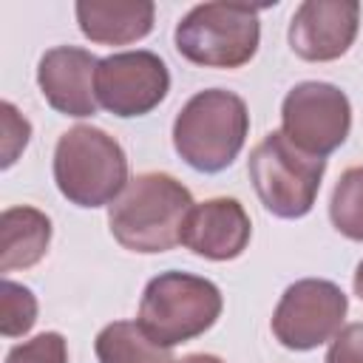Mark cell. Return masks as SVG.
I'll return each mask as SVG.
<instances>
[{"mask_svg": "<svg viewBox=\"0 0 363 363\" xmlns=\"http://www.w3.org/2000/svg\"><path fill=\"white\" fill-rule=\"evenodd\" d=\"M190 210L193 196L176 176L139 173L108 207V227L130 252H167L182 244V227Z\"/></svg>", "mask_w": 363, "mask_h": 363, "instance_id": "cell-1", "label": "cell"}, {"mask_svg": "<svg viewBox=\"0 0 363 363\" xmlns=\"http://www.w3.org/2000/svg\"><path fill=\"white\" fill-rule=\"evenodd\" d=\"M250 133L247 102L224 88L193 94L173 119V147L199 173L227 170Z\"/></svg>", "mask_w": 363, "mask_h": 363, "instance_id": "cell-2", "label": "cell"}, {"mask_svg": "<svg viewBox=\"0 0 363 363\" xmlns=\"http://www.w3.org/2000/svg\"><path fill=\"white\" fill-rule=\"evenodd\" d=\"M57 190L77 207H105L128 184V156L122 145L94 125H77L54 147Z\"/></svg>", "mask_w": 363, "mask_h": 363, "instance_id": "cell-3", "label": "cell"}, {"mask_svg": "<svg viewBox=\"0 0 363 363\" xmlns=\"http://www.w3.org/2000/svg\"><path fill=\"white\" fill-rule=\"evenodd\" d=\"M221 289L193 272L167 269L147 281L139 303V326L164 349L204 335L221 315Z\"/></svg>", "mask_w": 363, "mask_h": 363, "instance_id": "cell-4", "label": "cell"}, {"mask_svg": "<svg viewBox=\"0 0 363 363\" xmlns=\"http://www.w3.org/2000/svg\"><path fill=\"white\" fill-rule=\"evenodd\" d=\"M258 11L247 3H199L176 23V51L201 68H241L261 43Z\"/></svg>", "mask_w": 363, "mask_h": 363, "instance_id": "cell-5", "label": "cell"}, {"mask_svg": "<svg viewBox=\"0 0 363 363\" xmlns=\"http://www.w3.org/2000/svg\"><path fill=\"white\" fill-rule=\"evenodd\" d=\"M247 173L264 210L278 218H303L320 193L326 159L301 150L281 130H272L250 150Z\"/></svg>", "mask_w": 363, "mask_h": 363, "instance_id": "cell-6", "label": "cell"}, {"mask_svg": "<svg viewBox=\"0 0 363 363\" xmlns=\"http://www.w3.org/2000/svg\"><path fill=\"white\" fill-rule=\"evenodd\" d=\"M352 130L349 96L320 79L298 82L281 102V133L301 150L326 159L335 153Z\"/></svg>", "mask_w": 363, "mask_h": 363, "instance_id": "cell-7", "label": "cell"}, {"mask_svg": "<svg viewBox=\"0 0 363 363\" xmlns=\"http://www.w3.org/2000/svg\"><path fill=\"white\" fill-rule=\"evenodd\" d=\"M349 312L346 292L326 278H301L289 284L272 312V335L292 352H309L332 340Z\"/></svg>", "mask_w": 363, "mask_h": 363, "instance_id": "cell-8", "label": "cell"}, {"mask_svg": "<svg viewBox=\"0 0 363 363\" xmlns=\"http://www.w3.org/2000/svg\"><path fill=\"white\" fill-rule=\"evenodd\" d=\"M170 91V71L153 51L108 54L96 65V102L119 119L150 113Z\"/></svg>", "mask_w": 363, "mask_h": 363, "instance_id": "cell-9", "label": "cell"}, {"mask_svg": "<svg viewBox=\"0 0 363 363\" xmlns=\"http://www.w3.org/2000/svg\"><path fill=\"white\" fill-rule=\"evenodd\" d=\"M360 26L354 0H303L289 20V48L306 62H332L343 57Z\"/></svg>", "mask_w": 363, "mask_h": 363, "instance_id": "cell-10", "label": "cell"}, {"mask_svg": "<svg viewBox=\"0 0 363 363\" xmlns=\"http://www.w3.org/2000/svg\"><path fill=\"white\" fill-rule=\"evenodd\" d=\"M96 65L99 60L79 45H57L40 57L37 85L45 102L65 116L82 119L96 113Z\"/></svg>", "mask_w": 363, "mask_h": 363, "instance_id": "cell-11", "label": "cell"}, {"mask_svg": "<svg viewBox=\"0 0 363 363\" xmlns=\"http://www.w3.org/2000/svg\"><path fill=\"white\" fill-rule=\"evenodd\" d=\"M252 235V221L238 199H207L193 204L184 227L182 244L207 261H233L238 258Z\"/></svg>", "mask_w": 363, "mask_h": 363, "instance_id": "cell-12", "label": "cell"}, {"mask_svg": "<svg viewBox=\"0 0 363 363\" xmlns=\"http://www.w3.org/2000/svg\"><path fill=\"white\" fill-rule=\"evenodd\" d=\"M79 31L99 45H128L153 31L150 0H79L74 6Z\"/></svg>", "mask_w": 363, "mask_h": 363, "instance_id": "cell-13", "label": "cell"}, {"mask_svg": "<svg viewBox=\"0 0 363 363\" xmlns=\"http://www.w3.org/2000/svg\"><path fill=\"white\" fill-rule=\"evenodd\" d=\"M51 244V218L37 207H9L0 216V272L28 269Z\"/></svg>", "mask_w": 363, "mask_h": 363, "instance_id": "cell-14", "label": "cell"}, {"mask_svg": "<svg viewBox=\"0 0 363 363\" xmlns=\"http://www.w3.org/2000/svg\"><path fill=\"white\" fill-rule=\"evenodd\" d=\"M99 363H170V349L150 340L139 320H113L99 329L94 343Z\"/></svg>", "mask_w": 363, "mask_h": 363, "instance_id": "cell-15", "label": "cell"}, {"mask_svg": "<svg viewBox=\"0 0 363 363\" xmlns=\"http://www.w3.org/2000/svg\"><path fill=\"white\" fill-rule=\"evenodd\" d=\"M329 221L349 241H363V164L340 173L329 199Z\"/></svg>", "mask_w": 363, "mask_h": 363, "instance_id": "cell-16", "label": "cell"}, {"mask_svg": "<svg viewBox=\"0 0 363 363\" xmlns=\"http://www.w3.org/2000/svg\"><path fill=\"white\" fill-rule=\"evenodd\" d=\"M37 323V298L28 286L3 278L0 284V332L6 337H23Z\"/></svg>", "mask_w": 363, "mask_h": 363, "instance_id": "cell-17", "label": "cell"}, {"mask_svg": "<svg viewBox=\"0 0 363 363\" xmlns=\"http://www.w3.org/2000/svg\"><path fill=\"white\" fill-rule=\"evenodd\" d=\"M6 363H68V343L60 332H43L11 346Z\"/></svg>", "mask_w": 363, "mask_h": 363, "instance_id": "cell-18", "label": "cell"}, {"mask_svg": "<svg viewBox=\"0 0 363 363\" xmlns=\"http://www.w3.org/2000/svg\"><path fill=\"white\" fill-rule=\"evenodd\" d=\"M0 119H3V139H0L3 159H0V167L9 170L17 162V156L26 150V145L31 139V125H28V119L11 102L0 105Z\"/></svg>", "mask_w": 363, "mask_h": 363, "instance_id": "cell-19", "label": "cell"}, {"mask_svg": "<svg viewBox=\"0 0 363 363\" xmlns=\"http://www.w3.org/2000/svg\"><path fill=\"white\" fill-rule=\"evenodd\" d=\"M326 363H363V323H349L332 337Z\"/></svg>", "mask_w": 363, "mask_h": 363, "instance_id": "cell-20", "label": "cell"}, {"mask_svg": "<svg viewBox=\"0 0 363 363\" xmlns=\"http://www.w3.org/2000/svg\"><path fill=\"white\" fill-rule=\"evenodd\" d=\"M170 363H224V360H221V357H216V354L196 352V354H187V357H182V360H170Z\"/></svg>", "mask_w": 363, "mask_h": 363, "instance_id": "cell-21", "label": "cell"}, {"mask_svg": "<svg viewBox=\"0 0 363 363\" xmlns=\"http://www.w3.org/2000/svg\"><path fill=\"white\" fill-rule=\"evenodd\" d=\"M352 286H354V295L363 301V261L354 267V278H352Z\"/></svg>", "mask_w": 363, "mask_h": 363, "instance_id": "cell-22", "label": "cell"}]
</instances>
